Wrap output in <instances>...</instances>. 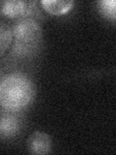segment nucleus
Masks as SVG:
<instances>
[{"instance_id": "obj_1", "label": "nucleus", "mask_w": 116, "mask_h": 155, "mask_svg": "<svg viewBox=\"0 0 116 155\" xmlns=\"http://www.w3.org/2000/svg\"><path fill=\"white\" fill-rule=\"evenodd\" d=\"M37 87L25 73L13 72L0 80V106L11 111H23L35 101Z\"/></svg>"}, {"instance_id": "obj_2", "label": "nucleus", "mask_w": 116, "mask_h": 155, "mask_svg": "<svg viewBox=\"0 0 116 155\" xmlns=\"http://www.w3.org/2000/svg\"><path fill=\"white\" fill-rule=\"evenodd\" d=\"M13 43L10 54L14 59H31L42 47L43 29L39 21L32 18H18L12 24Z\"/></svg>"}, {"instance_id": "obj_3", "label": "nucleus", "mask_w": 116, "mask_h": 155, "mask_svg": "<svg viewBox=\"0 0 116 155\" xmlns=\"http://www.w3.org/2000/svg\"><path fill=\"white\" fill-rule=\"evenodd\" d=\"M25 125L23 111L4 110L0 114V140L9 142L22 133Z\"/></svg>"}, {"instance_id": "obj_4", "label": "nucleus", "mask_w": 116, "mask_h": 155, "mask_svg": "<svg viewBox=\"0 0 116 155\" xmlns=\"http://www.w3.org/2000/svg\"><path fill=\"white\" fill-rule=\"evenodd\" d=\"M27 151L32 155H46L51 152L52 139L42 131H34L26 140Z\"/></svg>"}, {"instance_id": "obj_5", "label": "nucleus", "mask_w": 116, "mask_h": 155, "mask_svg": "<svg viewBox=\"0 0 116 155\" xmlns=\"http://www.w3.org/2000/svg\"><path fill=\"white\" fill-rule=\"evenodd\" d=\"M29 1L3 0L0 1V16L7 18L18 19L25 17Z\"/></svg>"}, {"instance_id": "obj_6", "label": "nucleus", "mask_w": 116, "mask_h": 155, "mask_svg": "<svg viewBox=\"0 0 116 155\" xmlns=\"http://www.w3.org/2000/svg\"><path fill=\"white\" fill-rule=\"evenodd\" d=\"M42 8L45 11L52 15V16H62L74 8L75 2L70 0V1H64V0H43L40 2Z\"/></svg>"}, {"instance_id": "obj_7", "label": "nucleus", "mask_w": 116, "mask_h": 155, "mask_svg": "<svg viewBox=\"0 0 116 155\" xmlns=\"http://www.w3.org/2000/svg\"><path fill=\"white\" fill-rule=\"evenodd\" d=\"M13 43L12 26L6 21H0V57L5 54Z\"/></svg>"}, {"instance_id": "obj_8", "label": "nucleus", "mask_w": 116, "mask_h": 155, "mask_svg": "<svg viewBox=\"0 0 116 155\" xmlns=\"http://www.w3.org/2000/svg\"><path fill=\"white\" fill-rule=\"evenodd\" d=\"M97 10L102 17L112 23L116 19V3L114 0H100L96 3Z\"/></svg>"}, {"instance_id": "obj_9", "label": "nucleus", "mask_w": 116, "mask_h": 155, "mask_svg": "<svg viewBox=\"0 0 116 155\" xmlns=\"http://www.w3.org/2000/svg\"><path fill=\"white\" fill-rule=\"evenodd\" d=\"M0 80H1V73H0Z\"/></svg>"}, {"instance_id": "obj_10", "label": "nucleus", "mask_w": 116, "mask_h": 155, "mask_svg": "<svg viewBox=\"0 0 116 155\" xmlns=\"http://www.w3.org/2000/svg\"><path fill=\"white\" fill-rule=\"evenodd\" d=\"M0 114H1V110H0Z\"/></svg>"}]
</instances>
